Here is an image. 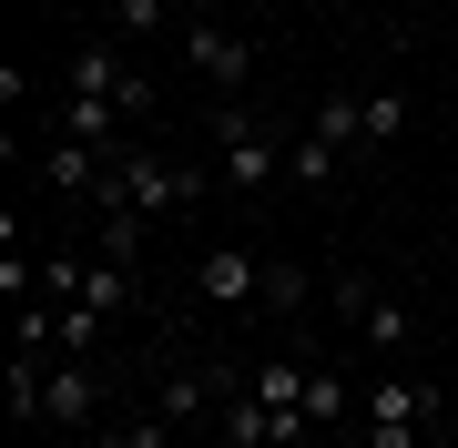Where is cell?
<instances>
[{
  "instance_id": "cell-5",
  "label": "cell",
  "mask_w": 458,
  "mask_h": 448,
  "mask_svg": "<svg viewBox=\"0 0 458 448\" xmlns=\"http://www.w3.org/2000/svg\"><path fill=\"white\" fill-rule=\"evenodd\" d=\"M92 428H102V377H92V357H51V398H41V438L82 448Z\"/></svg>"
},
{
  "instance_id": "cell-10",
  "label": "cell",
  "mask_w": 458,
  "mask_h": 448,
  "mask_svg": "<svg viewBox=\"0 0 458 448\" xmlns=\"http://www.w3.org/2000/svg\"><path fill=\"white\" fill-rule=\"evenodd\" d=\"M408 123H418V102L408 92H357V153H387V143H408Z\"/></svg>"
},
{
  "instance_id": "cell-4",
  "label": "cell",
  "mask_w": 458,
  "mask_h": 448,
  "mask_svg": "<svg viewBox=\"0 0 458 448\" xmlns=\"http://www.w3.org/2000/svg\"><path fill=\"white\" fill-rule=\"evenodd\" d=\"M183 62H194V82H204L214 102H245L265 51H255L245 31H225V21H183Z\"/></svg>"
},
{
  "instance_id": "cell-15",
  "label": "cell",
  "mask_w": 458,
  "mask_h": 448,
  "mask_svg": "<svg viewBox=\"0 0 458 448\" xmlns=\"http://www.w3.org/2000/svg\"><path fill=\"white\" fill-rule=\"evenodd\" d=\"M113 11V31L123 41H153V31H174V0H102Z\"/></svg>"
},
{
  "instance_id": "cell-11",
  "label": "cell",
  "mask_w": 458,
  "mask_h": 448,
  "mask_svg": "<svg viewBox=\"0 0 458 448\" xmlns=\"http://www.w3.org/2000/svg\"><path fill=\"white\" fill-rule=\"evenodd\" d=\"M214 428H225V448H276V408L255 398V377L225 398V418H214Z\"/></svg>"
},
{
  "instance_id": "cell-1",
  "label": "cell",
  "mask_w": 458,
  "mask_h": 448,
  "mask_svg": "<svg viewBox=\"0 0 458 448\" xmlns=\"http://www.w3.org/2000/svg\"><path fill=\"white\" fill-rule=\"evenodd\" d=\"M204 164H194V153H164V143H123L113 153V173H102V194L92 204H123V215H174V204H204Z\"/></svg>"
},
{
  "instance_id": "cell-9",
  "label": "cell",
  "mask_w": 458,
  "mask_h": 448,
  "mask_svg": "<svg viewBox=\"0 0 458 448\" xmlns=\"http://www.w3.org/2000/svg\"><path fill=\"white\" fill-rule=\"evenodd\" d=\"M102 173H113V153H92V143H72V133L41 143V183H51V194H102Z\"/></svg>"
},
{
  "instance_id": "cell-8",
  "label": "cell",
  "mask_w": 458,
  "mask_h": 448,
  "mask_svg": "<svg viewBox=\"0 0 458 448\" xmlns=\"http://www.w3.org/2000/svg\"><path fill=\"white\" fill-rule=\"evenodd\" d=\"M234 387H245L234 367H174V377L153 387V408H164L174 428H194V418H225V398H234Z\"/></svg>"
},
{
  "instance_id": "cell-7",
  "label": "cell",
  "mask_w": 458,
  "mask_h": 448,
  "mask_svg": "<svg viewBox=\"0 0 458 448\" xmlns=\"http://www.w3.org/2000/svg\"><path fill=\"white\" fill-rule=\"evenodd\" d=\"M194 306H265V255L255 245H204L194 255Z\"/></svg>"
},
{
  "instance_id": "cell-13",
  "label": "cell",
  "mask_w": 458,
  "mask_h": 448,
  "mask_svg": "<svg viewBox=\"0 0 458 448\" xmlns=\"http://www.w3.org/2000/svg\"><path fill=\"white\" fill-rule=\"evenodd\" d=\"M316 418V428H346V408H357V387H346V367H306V398H295Z\"/></svg>"
},
{
  "instance_id": "cell-16",
  "label": "cell",
  "mask_w": 458,
  "mask_h": 448,
  "mask_svg": "<svg viewBox=\"0 0 458 448\" xmlns=\"http://www.w3.org/2000/svg\"><path fill=\"white\" fill-rule=\"evenodd\" d=\"M265 306H276V316H306V266L265 255Z\"/></svg>"
},
{
  "instance_id": "cell-3",
  "label": "cell",
  "mask_w": 458,
  "mask_h": 448,
  "mask_svg": "<svg viewBox=\"0 0 458 448\" xmlns=\"http://www.w3.org/2000/svg\"><path fill=\"white\" fill-rule=\"evenodd\" d=\"M448 428V398L418 377H367L357 387V448H428Z\"/></svg>"
},
{
  "instance_id": "cell-2",
  "label": "cell",
  "mask_w": 458,
  "mask_h": 448,
  "mask_svg": "<svg viewBox=\"0 0 458 448\" xmlns=\"http://www.w3.org/2000/svg\"><path fill=\"white\" fill-rule=\"evenodd\" d=\"M204 133H214V183H234V194L285 183V133H276V113H265L255 92H245V102H214Z\"/></svg>"
},
{
  "instance_id": "cell-14",
  "label": "cell",
  "mask_w": 458,
  "mask_h": 448,
  "mask_svg": "<svg viewBox=\"0 0 458 448\" xmlns=\"http://www.w3.org/2000/svg\"><path fill=\"white\" fill-rule=\"evenodd\" d=\"M336 164H346L336 143H316V133H285V183H306V194H316V183H336Z\"/></svg>"
},
{
  "instance_id": "cell-6",
  "label": "cell",
  "mask_w": 458,
  "mask_h": 448,
  "mask_svg": "<svg viewBox=\"0 0 458 448\" xmlns=\"http://www.w3.org/2000/svg\"><path fill=\"white\" fill-rule=\"evenodd\" d=\"M336 306H346V326H357V336H367L377 357H408L418 316L397 306V296H387V285H377V275H336Z\"/></svg>"
},
{
  "instance_id": "cell-12",
  "label": "cell",
  "mask_w": 458,
  "mask_h": 448,
  "mask_svg": "<svg viewBox=\"0 0 458 448\" xmlns=\"http://www.w3.org/2000/svg\"><path fill=\"white\" fill-rule=\"evenodd\" d=\"M82 306L92 316H123L132 306V255H92V266H82Z\"/></svg>"
}]
</instances>
